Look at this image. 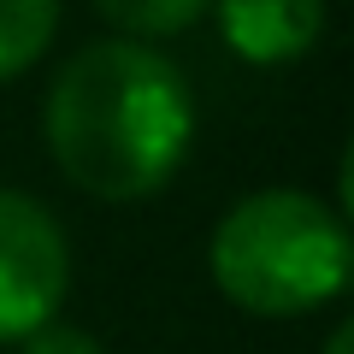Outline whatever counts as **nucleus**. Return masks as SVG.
I'll list each match as a JSON object with an SVG mask.
<instances>
[{
    "label": "nucleus",
    "instance_id": "1",
    "mask_svg": "<svg viewBox=\"0 0 354 354\" xmlns=\"http://www.w3.org/2000/svg\"><path fill=\"white\" fill-rule=\"evenodd\" d=\"M48 148L95 201H142L165 189L195 142V95L165 53L142 41H95L59 65L48 88Z\"/></svg>",
    "mask_w": 354,
    "mask_h": 354
},
{
    "label": "nucleus",
    "instance_id": "2",
    "mask_svg": "<svg viewBox=\"0 0 354 354\" xmlns=\"http://www.w3.org/2000/svg\"><path fill=\"white\" fill-rule=\"evenodd\" d=\"M213 283L260 319H295L348 283V225L301 189L242 195L213 230Z\"/></svg>",
    "mask_w": 354,
    "mask_h": 354
},
{
    "label": "nucleus",
    "instance_id": "3",
    "mask_svg": "<svg viewBox=\"0 0 354 354\" xmlns=\"http://www.w3.org/2000/svg\"><path fill=\"white\" fill-rule=\"evenodd\" d=\"M71 290V248L48 207L0 189V342H24L59 313Z\"/></svg>",
    "mask_w": 354,
    "mask_h": 354
},
{
    "label": "nucleus",
    "instance_id": "4",
    "mask_svg": "<svg viewBox=\"0 0 354 354\" xmlns=\"http://www.w3.org/2000/svg\"><path fill=\"white\" fill-rule=\"evenodd\" d=\"M218 30L248 65H290L325 30V0H218Z\"/></svg>",
    "mask_w": 354,
    "mask_h": 354
},
{
    "label": "nucleus",
    "instance_id": "5",
    "mask_svg": "<svg viewBox=\"0 0 354 354\" xmlns=\"http://www.w3.org/2000/svg\"><path fill=\"white\" fill-rule=\"evenodd\" d=\"M59 30V0H0V83L48 53Z\"/></svg>",
    "mask_w": 354,
    "mask_h": 354
},
{
    "label": "nucleus",
    "instance_id": "6",
    "mask_svg": "<svg viewBox=\"0 0 354 354\" xmlns=\"http://www.w3.org/2000/svg\"><path fill=\"white\" fill-rule=\"evenodd\" d=\"M101 18H113L130 36H177L213 6V0H95Z\"/></svg>",
    "mask_w": 354,
    "mask_h": 354
},
{
    "label": "nucleus",
    "instance_id": "7",
    "mask_svg": "<svg viewBox=\"0 0 354 354\" xmlns=\"http://www.w3.org/2000/svg\"><path fill=\"white\" fill-rule=\"evenodd\" d=\"M18 354H106V348L88 337L83 325H53V319H48L41 330H30V337H24V348H18Z\"/></svg>",
    "mask_w": 354,
    "mask_h": 354
},
{
    "label": "nucleus",
    "instance_id": "8",
    "mask_svg": "<svg viewBox=\"0 0 354 354\" xmlns=\"http://www.w3.org/2000/svg\"><path fill=\"white\" fill-rule=\"evenodd\" d=\"M325 354H354V325H337V330H330Z\"/></svg>",
    "mask_w": 354,
    "mask_h": 354
}]
</instances>
